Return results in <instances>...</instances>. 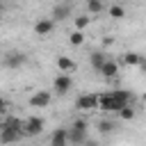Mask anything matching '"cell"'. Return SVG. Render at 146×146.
Returning a JSON list of instances; mask_svg holds the SVG:
<instances>
[{
	"label": "cell",
	"mask_w": 146,
	"mask_h": 146,
	"mask_svg": "<svg viewBox=\"0 0 146 146\" xmlns=\"http://www.w3.org/2000/svg\"><path fill=\"white\" fill-rule=\"evenodd\" d=\"M132 94L125 89H114V91H105L100 94V110L103 112H121L125 105H130Z\"/></svg>",
	"instance_id": "1"
},
{
	"label": "cell",
	"mask_w": 146,
	"mask_h": 146,
	"mask_svg": "<svg viewBox=\"0 0 146 146\" xmlns=\"http://www.w3.org/2000/svg\"><path fill=\"white\" fill-rule=\"evenodd\" d=\"M68 137H71V144L78 146V144H84L87 137H89V123L84 119H75L68 128Z\"/></svg>",
	"instance_id": "2"
},
{
	"label": "cell",
	"mask_w": 146,
	"mask_h": 146,
	"mask_svg": "<svg viewBox=\"0 0 146 146\" xmlns=\"http://www.w3.org/2000/svg\"><path fill=\"white\" fill-rule=\"evenodd\" d=\"M75 107L80 112H96V110H100V94H91V91L80 94L78 100H75Z\"/></svg>",
	"instance_id": "3"
},
{
	"label": "cell",
	"mask_w": 146,
	"mask_h": 146,
	"mask_svg": "<svg viewBox=\"0 0 146 146\" xmlns=\"http://www.w3.org/2000/svg\"><path fill=\"white\" fill-rule=\"evenodd\" d=\"M71 89H73V75L71 73H57L52 80V91L57 96H66Z\"/></svg>",
	"instance_id": "4"
},
{
	"label": "cell",
	"mask_w": 146,
	"mask_h": 146,
	"mask_svg": "<svg viewBox=\"0 0 146 146\" xmlns=\"http://www.w3.org/2000/svg\"><path fill=\"white\" fill-rule=\"evenodd\" d=\"M43 125H46V121L41 116H27L25 123H23V135H27V137L41 135L43 132Z\"/></svg>",
	"instance_id": "5"
},
{
	"label": "cell",
	"mask_w": 146,
	"mask_h": 146,
	"mask_svg": "<svg viewBox=\"0 0 146 146\" xmlns=\"http://www.w3.org/2000/svg\"><path fill=\"white\" fill-rule=\"evenodd\" d=\"M50 100H52V91H48V89H39V91H34V94L30 96L27 103H30V107L41 110V107H48Z\"/></svg>",
	"instance_id": "6"
},
{
	"label": "cell",
	"mask_w": 146,
	"mask_h": 146,
	"mask_svg": "<svg viewBox=\"0 0 146 146\" xmlns=\"http://www.w3.org/2000/svg\"><path fill=\"white\" fill-rule=\"evenodd\" d=\"M55 66H57L59 73H75L78 71V62L73 57H68V55H59L55 59Z\"/></svg>",
	"instance_id": "7"
},
{
	"label": "cell",
	"mask_w": 146,
	"mask_h": 146,
	"mask_svg": "<svg viewBox=\"0 0 146 146\" xmlns=\"http://www.w3.org/2000/svg\"><path fill=\"white\" fill-rule=\"evenodd\" d=\"M71 137H68V128H55L50 135V146H68Z\"/></svg>",
	"instance_id": "8"
},
{
	"label": "cell",
	"mask_w": 146,
	"mask_h": 146,
	"mask_svg": "<svg viewBox=\"0 0 146 146\" xmlns=\"http://www.w3.org/2000/svg\"><path fill=\"white\" fill-rule=\"evenodd\" d=\"M52 30H55V21L52 18H39L34 23V34L36 36H48Z\"/></svg>",
	"instance_id": "9"
},
{
	"label": "cell",
	"mask_w": 146,
	"mask_h": 146,
	"mask_svg": "<svg viewBox=\"0 0 146 146\" xmlns=\"http://www.w3.org/2000/svg\"><path fill=\"white\" fill-rule=\"evenodd\" d=\"M71 16V7L68 5H55L52 7V14H50V18L55 21V23H59V21H66Z\"/></svg>",
	"instance_id": "10"
},
{
	"label": "cell",
	"mask_w": 146,
	"mask_h": 146,
	"mask_svg": "<svg viewBox=\"0 0 146 146\" xmlns=\"http://www.w3.org/2000/svg\"><path fill=\"white\" fill-rule=\"evenodd\" d=\"M98 73H100L103 78H116V75H119V62L110 57V59L105 62V66H103Z\"/></svg>",
	"instance_id": "11"
},
{
	"label": "cell",
	"mask_w": 146,
	"mask_h": 146,
	"mask_svg": "<svg viewBox=\"0 0 146 146\" xmlns=\"http://www.w3.org/2000/svg\"><path fill=\"white\" fill-rule=\"evenodd\" d=\"M91 25V14H78L75 18H73V30H87Z\"/></svg>",
	"instance_id": "12"
},
{
	"label": "cell",
	"mask_w": 146,
	"mask_h": 146,
	"mask_svg": "<svg viewBox=\"0 0 146 146\" xmlns=\"http://www.w3.org/2000/svg\"><path fill=\"white\" fill-rule=\"evenodd\" d=\"M110 59V55H105V52H91V57H89V62H91V66L96 68V71H100L103 66H105V62Z\"/></svg>",
	"instance_id": "13"
},
{
	"label": "cell",
	"mask_w": 146,
	"mask_h": 146,
	"mask_svg": "<svg viewBox=\"0 0 146 146\" xmlns=\"http://www.w3.org/2000/svg\"><path fill=\"white\" fill-rule=\"evenodd\" d=\"M21 137H23L21 132H16V130H11V128L2 125V141H5V144H14V141H18Z\"/></svg>",
	"instance_id": "14"
},
{
	"label": "cell",
	"mask_w": 146,
	"mask_h": 146,
	"mask_svg": "<svg viewBox=\"0 0 146 146\" xmlns=\"http://www.w3.org/2000/svg\"><path fill=\"white\" fill-rule=\"evenodd\" d=\"M141 62H144V57L139 52H125L123 55V64L125 66H141Z\"/></svg>",
	"instance_id": "15"
},
{
	"label": "cell",
	"mask_w": 146,
	"mask_h": 146,
	"mask_svg": "<svg viewBox=\"0 0 146 146\" xmlns=\"http://www.w3.org/2000/svg\"><path fill=\"white\" fill-rule=\"evenodd\" d=\"M68 43H71V46H82V43H84V32H82V30H73V32L68 34Z\"/></svg>",
	"instance_id": "16"
},
{
	"label": "cell",
	"mask_w": 146,
	"mask_h": 146,
	"mask_svg": "<svg viewBox=\"0 0 146 146\" xmlns=\"http://www.w3.org/2000/svg\"><path fill=\"white\" fill-rule=\"evenodd\" d=\"M87 11H89L91 16L100 14V11H103V2H100V0H87Z\"/></svg>",
	"instance_id": "17"
},
{
	"label": "cell",
	"mask_w": 146,
	"mask_h": 146,
	"mask_svg": "<svg viewBox=\"0 0 146 146\" xmlns=\"http://www.w3.org/2000/svg\"><path fill=\"white\" fill-rule=\"evenodd\" d=\"M125 16V9L121 7V5H110V18H116V21H121Z\"/></svg>",
	"instance_id": "18"
},
{
	"label": "cell",
	"mask_w": 146,
	"mask_h": 146,
	"mask_svg": "<svg viewBox=\"0 0 146 146\" xmlns=\"http://www.w3.org/2000/svg\"><path fill=\"white\" fill-rule=\"evenodd\" d=\"M119 116H121L123 121H132V119H135V107H132V105H125V107L119 112Z\"/></svg>",
	"instance_id": "19"
},
{
	"label": "cell",
	"mask_w": 146,
	"mask_h": 146,
	"mask_svg": "<svg viewBox=\"0 0 146 146\" xmlns=\"http://www.w3.org/2000/svg\"><path fill=\"white\" fill-rule=\"evenodd\" d=\"M23 62H25V55L23 52H14V57L7 59V66H21Z\"/></svg>",
	"instance_id": "20"
},
{
	"label": "cell",
	"mask_w": 146,
	"mask_h": 146,
	"mask_svg": "<svg viewBox=\"0 0 146 146\" xmlns=\"http://www.w3.org/2000/svg\"><path fill=\"white\" fill-rule=\"evenodd\" d=\"M112 130H114L112 121H100V132H112Z\"/></svg>",
	"instance_id": "21"
},
{
	"label": "cell",
	"mask_w": 146,
	"mask_h": 146,
	"mask_svg": "<svg viewBox=\"0 0 146 146\" xmlns=\"http://www.w3.org/2000/svg\"><path fill=\"white\" fill-rule=\"evenodd\" d=\"M141 71L146 73V57H144V62H141Z\"/></svg>",
	"instance_id": "22"
}]
</instances>
